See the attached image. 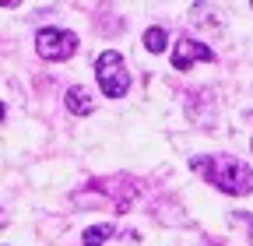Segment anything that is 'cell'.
Returning a JSON list of instances; mask_svg holds the SVG:
<instances>
[{
	"instance_id": "obj_5",
	"label": "cell",
	"mask_w": 253,
	"mask_h": 246,
	"mask_svg": "<svg viewBox=\"0 0 253 246\" xmlns=\"http://www.w3.org/2000/svg\"><path fill=\"white\" fill-rule=\"evenodd\" d=\"M67 109H71L74 116H88V113L95 109V99H91V91H88L84 84L67 88Z\"/></svg>"
},
{
	"instance_id": "obj_8",
	"label": "cell",
	"mask_w": 253,
	"mask_h": 246,
	"mask_svg": "<svg viewBox=\"0 0 253 246\" xmlns=\"http://www.w3.org/2000/svg\"><path fill=\"white\" fill-rule=\"evenodd\" d=\"M0 120H4V106H0Z\"/></svg>"
},
{
	"instance_id": "obj_6",
	"label": "cell",
	"mask_w": 253,
	"mask_h": 246,
	"mask_svg": "<svg viewBox=\"0 0 253 246\" xmlns=\"http://www.w3.org/2000/svg\"><path fill=\"white\" fill-rule=\"evenodd\" d=\"M109 236H116V225H109V222L106 225H91V229H84V239L81 243L84 246H102Z\"/></svg>"
},
{
	"instance_id": "obj_3",
	"label": "cell",
	"mask_w": 253,
	"mask_h": 246,
	"mask_svg": "<svg viewBox=\"0 0 253 246\" xmlns=\"http://www.w3.org/2000/svg\"><path fill=\"white\" fill-rule=\"evenodd\" d=\"M78 49V36L67 28H39L36 32V53L42 60H67Z\"/></svg>"
},
{
	"instance_id": "obj_2",
	"label": "cell",
	"mask_w": 253,
	"mask_h": 246,
	"mask_svg": "<svg viewBox=\"0 0 253 246\" xmlns=\"http://www.w3.org/2000/svg\"><path fill=\"white\" fill-rule=\"evenodd\" d=\"M95 74H99V84L109 99H123L126 88H130V71H126L123 56L116 49H106L99 60H95Z\"/></svg>"
},
{
	"instance_id": "obj_4",
	"label": "cell",
	"mask_w": 253,
	"mask_h": 246,
	"mask_svg": "<svg viewBox=\"0 0 253 246\" xmlns=\"http://www.w3.org/2000/svg\"><path fill=\"white\" fill-rule=\"evenodd\" d=\"M201 60H214L211 46L190 39V36L176 39V46H172V67H176V71H190L194 64H201Z\"/></svg>"
},
{
	"instance_id": "obj_7",
	"label": "cell",
	"mask_w": 253,
	"mask_h": 246,
	"mask_svg": "<svg viewBox=\"0 0 253 246\" xmlns=\"http://www.w3.org/2000/svg\"><path fill=\"white\" fill-rule=\"evenodd\" d=\"M166 42H169V36L162 32V28H148V32H144V46H148L151 53H162Z\"/></svg>"
},
{
	"instance_id": "obj_1",
	"label": "cell",
	"mask_w": 253,
	"mask_h": 246,
	"mask_svg": "<svg viewBox=\"0 0 253 246\" xmlns=\"http://www.w3.org/2000/svg\"><path fill=\"white\" fill-rule=\"evenodd\" d=\"M190 165L197 172H204L208 183H214L218 190H225L232 197H243L253 190V169L232 155H194Z\"/></svg>"
}]
</instances>
